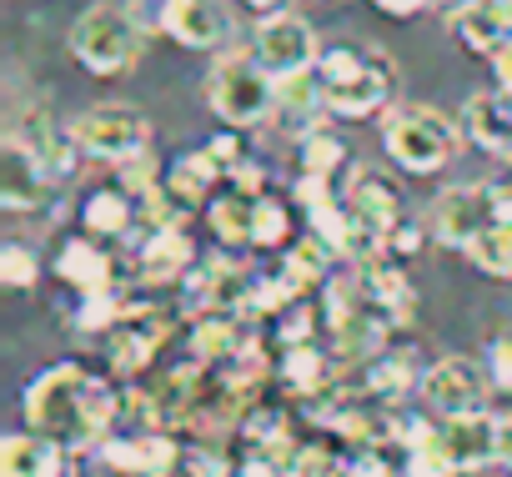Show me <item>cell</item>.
Returning <instances> with one entry per match:
<instances>
[{"instance_id": "cell-3", "label": "cell", "mask_w": 512, "mask_h": 477, "mask_svg": "<svg viewBox=\"0 0 512 477\" xmlns=\"http://www.w3.org/2000/svg\"><path fill=\"white\" fill-rule=\"evenodd\" d=\"M206 101L231 131H251L277 116V76L262 66L256 51H221L206 76Z\"/></svg>"}, {"instance_id": "cell-37", "label": "cell", "mask_w": 512, "mask_h": 477, "mask_svg": "<svg viewBox=\"0 0 512 477\" xmlns=\"http://www.w3.org/2000/svg\"><path fill=\"white\" fill-rule=\"evenodd\" d=\"M492 76H497V91H502V96H512V46L492 56Z\"/></svg>"}, {"instance_id": "cell-5", "label": "cell", "mask_w": 512, "mask_h": 477, "mask_svg": "<svg viewBox=\"0 0 512 477\" xmlns=\"http://www.w3.org/2000/svg\"><path fill=\"white\" fill-rule=\"evenodd\" d=\"M382 146H387V156L402 171L432 176V171H442L457 156L462 126L452 116L432 111V106H392L387 121H382Z\"/></svg>"}, {"instance_id": "cell-34", "label": "cell", "mask_w": 512, "mask_h": 477, "mask_svg": "<svg viewBox=\"0 0 512 477\" xmlns=\"http://www.w3.org/2000/svg\"><path fill=\"white\" fill-rule=\"evenodd\" d=\"M131 21L146 31V36H166L171 31V16H176V0H126Z\"/></svg>"}, {"instance_id": "cell-10", "label": "cell", "mask_w": 512, "mask_h": 477, "mask_svg": "<svg viewBox=\"0 0 512 477\" xmlns=\"http://www.w3.org/2000/svg\"><path fill=\"white\" fill-rule=\"evenodd\" d=\"M492 221H497L492 186H447L432 201V236L442 247H452V252H467Z\"/></svg>"}, {"instance_id": "cell-25", "label": "cell", "mask_w": 512, "mask_h": 477, "mask_svg": "<svg viewBox=\"0 0 512 477\" xmlns=\"http://www.w3.org/2000/svg\"><path fill=\"white\" fill-rule=\"evenodd\" d=\"M216 181H221V166L206 156V146H201V151H186V156L166 171V191H171L181 206H201Z\"/></svg>"}, {"instance_id": "cell-38", "label": "cell", "mask_w": 512, "mask_h": 477, "mask_svg": "<svg viewBox=\"0 0 512 477\" xmlns=\"http://www.w3.org/2000/svg\"><path fill=\"white\" fill-rule=\"evenodd\" d=\"M241 477H292L282 462H267V457H251V462H241Z\"/></svg>"}, {"instance_id": "cell-36", "label": "cell", "mask_w": 512, "mask_h": 477, "mask_svg": "<svg viewBox=\"0 0 512 477\" xmlns=\"http://www.w3.org/2000/svg\"><path fill=\"white\" fill-rule=\"evenodd\" d=\"M487 372H492L497 387L512 392V337H497V342H492V352H487Z\"/></svg>"}, {"instance_id": "cell-41", "label": "cell", "mask_w": 512, "mask_h": 477, "mask_svg": "<svg viewBox=\"0 0 512 477\" xmlns=\"http://www.w3.org/2000/svg\"><path fill=\"white\" fill-rule=\"evenodd\" d=\"M502 467H512V417H502Z\"/></svg>"}, {"instance_id": "cell-6", "label": "cell", "mask_w": 512, "mask_h": 477, "mask_svg": "<svg viewBox=\"0 0 512 477\" xmlns=\"http://www.w3.org/2000/svg\"><path fill=\"white\" fill-rule=\"evenodd\" d=\"M71 136H76V146L86 151V156H96V161H131V156H141V151H151V121L136 111V106H126V101H101V106H91L76 126H71Z\"/></svg>"}, {"instance_id": "cell-15", "label": "cell", "mask_w": 512, "mask_h": 477, "mask_svg": "<svg viewBox=\"0 0 512 477\" xmlns=\"http://www.w3.org/2000/svg\"><path fill=\"white\" fill-rule=\"evenodd\" d=\"M106 337H111V367H116L121 377H131V372H141V367L156 357V347L166 342V317H156L151 307H126V317H121Z\"/></svg>"}, {"instance_id": "cell-28", "label": "cell", "mask_w": 512, "mask_h": 477, "mask_svg": "<svg viewBox=\"0 0 512 477\" xmlns=\"http://www.w3.org/2000/svg\"><path fill=\"white\" fill-rule=\"evenodd\" d=\"M467 257H472V267L482 272V277H497V282H507L512 277V226H502V221H492L477 242L467 247Z\"/></svg>"}, {"instance_id": "cell-18", "label": "cell", "mask_w": 512, "mask_h": 477, "mask_svg": "<svg viewBox=\"0 0 512 477\" xmlns=\"http://www.w3.org/2000/svg\"><path fill=\"white\" fill-rule=\"evenodd\" d=\"M66 447L41 432H6L0 437V477H66Z\"/></svg>"}, {"instance_id": "cell-17", "label": "cell", "mask_w": 512, "mask_h": 477, "mask_svg": "<svg viewBox=\"0 0 512 477\" xmlns=\"http://www.w3.org/2000/svg\"><path fill=\"white\" fill-rule=\"evenodd\" d=\"M452 36L472 51V56H497L512 46V0H472L452 16Z\"/></svg>"}, {"instance_id": "cell-24", "label": "cell", "mask_w": 512, "mask_h": 477, "mask_svg": "<svg viewBox=\"0 0 512 477\" xmlns=\"http://www.w3.org/2000/svg\"><path fill=\"white\" fill-rule=\"evenodd\" d=\"M412 387H422V372L412 367V357L407 352H382V357H372L367 367H362V392H372L377 402H397V397H407Z\"/></svg>"}, {"instance_id": "cell-22", "label": "cell", "mask_w": 512, "mask_h": 477, "mask_svg": "<svg viewBox=\"0 0 512 477\" xmlns=\"http://www.w3.org/2000/svg\"><path fill=\"white\" fill-rule=\"evenodd\" d=\"M251 211H256V196L231 186V191L206 201V226L221 247H251Z\"/></svg>"}, {"instance_id": "cell-40", "label": "cell", "mask_w": 512, "mask_h": 477, "mask_svg": "<svg viewBox=\"0 0 512 477\" xmlns=\"http://www.w3.org/2000/svg\"><path fill=\"white\" fill-rule=\"evenodd\" d=\"M256 16H272V11H287V0H246Z\"/></svg>"}, {"instance_id": "cell-21", "label": "cell", "mask_w": 512, "mask_h": 477, "mask_svg": "<svg viewBox=\"0 0 512 477\" xmlns=\"http://www.w3.org/2000/svg\"><path fill=\"white\" fill-rule=\"evenodd\" d=\"M141 216V201L126 191V186H106V191H91L86 206H81V221L91 236H126L131 221Z\"/></svg>"}, {"instance_id": "cell-2", "label": "cell", "mask_w": 512, "mask_h": 477, "mask_svg": "<svg viewBox=\"0 0 512 477\" xmlns=\"http://www.w3.org/2000/svg\"><path fill=\"white\" fill-rule=\"evenodd\" d=\"M317 76H322V101H327V116H342V121H367L377 111H392V96H397V66L377 51V46H327L322 61H317Z\"/></svg>"}, {"instance_id": "cell-31", "label": "cell", "mask_w": 512, "mask_h": 477, "mask_svg": "<svg viewBox=\"0 0 512 477\" xmlns=\"http://www.w3.org/2000/svg\"><path fill=\"white\" fill-rule=\"evenodd\" d=\"M121 317H126V302L116 297V287L111 292H86L81 307H76V327L81 332H111Z\"/></svg>"}, {"instance_id": "cell-8", "label": "cell", "mask_w": 512, "mask_h": 477, "mask_svg": "<svg viewBox=\"0 0 512 477\" xmlns=\"http://www.w3.org/2000/svg\"><path fill=\"white\" fill-rule=\"evenodd\" d=\"M487 387H492V372L472 357H442L422 372V402L427 412L437 417H462V412H482L487 402Z\"/></svg>"}, {"instance_id": "cell-1", "label": "cell", "mask_w": 512, "mask_h": 477, "mask_svg": "<svg viewBox=\"0 0 512 477\" xmlns=\"http://www.w3.org/2000/svg\"><path fill=\"white\" fill-rule=\"evenodd\" d=\"M21 412H26L31 432L61 442L66 452H86V447H101L106 437H116L121 397L101 377H91L86 367L56 362L26 387Z\"/></svg>"}, {"instance_id": "cell-23", "label": "cell", "mask_w": 512, "mask_h": 477, "mask_svg": "<svg viewBox=\"0 0 512 477\" xmlns=\"http://www.w3.org/2000/svg\"><path fill=\"white\" fill-rule=\"evenodd\" d=\"M332 362L337 357H322L317 342H302V347H282L277 372H282V387H292L297 397H322V387L332 377Z\"/></svg>"}, {"instance_id": "cell-13", "label": "cell", "mask_w": 512, "mask_h": 477, "mask_svg": "<svg viewBox=\"0 0 512 477\" xmlns=\"http://www.w3.org/2000/svg\"><path fill=\"white\" fill-rule=\"evenodd\" d=\"M46 186H51V176H46L41 156L31 146H21L16 136H6V146H0V206L16 211V216L41 211Z\"/></svg>"}, {"instance_id": "cell-20", "label": "cell", "mask_w": 512, "mask_h": 477, "mask_svg": "<svg viewBox=\"0 0 512 477\" xmlns=\"http://www.w3.org/2000/svg\"><path fill=\"white\" fill-rule=\"evenodd\" d=\"M56 277L66 287H76L81 297L86 292H111L116 287V262L91 242V236H76V242H66L61 257H56Z\"/></svg>"}, {"instance_id": "cell-39", "label": "cell", "mask_w": 512, "mask_h": 477, "mask_svg": "<svg viewBox=\"0 0 512 477\" xmlns=\"http://www.w3.org/2000/svg\"><path fill=\"white\" fill-rule=\"evenodd\" d=\"M372 6H382L387 16H417V11L437 6V0H372Z\"/></svg>"}, {"instance_id": "cell-26", "label": "cell", "mask_w": 512, "mask_h": 477, "mask_svg": "<svg viewBox=\"0 0 512 477\" xmlns=\"http://www.w3.org/2000/svg\"><path fill=\"white\" fill-rule=\"evenodd\" d=\"M322 111H327V101H322V76H317V66L302 71V76H282V81H277V116H292V121H302V126L312 131Z\"/></svg>"}, {"instance_id": "cell-11", "label": "cell", "mask_w": 512, "mask_h": 477, "mask_svg": "<svg viewBox=\"0 0 512 477\" xmlns=\"http://www.w3.org/2000/svg\"><path fill=\"white\" fill-rule=\"evenodd\" d=\"M342 201H347V211H352L357 221H367L372 231L387 236V247H392V231L407 221V216H402V191H397L382 171H372V166H352V176H347V186H342Z\"/></svg>"}, {"instance_id": "cell-7", "label": "cell", "mask_w": 512, "mask_h": 477, "mask_svg": "<svg viewBox=\"0 0 512 477\" xmlns=\"http://www.w3.org/2000/svg\"><path fill=\"white\" fill-rule=\"evenodd\" d=\"M251 51L262 56V66H267L277 81H282V76H302V71H312V66L322 61L317 31H312L302 16H292V11H272V16L256 21Z\"/></svg>"}, {"instance_id": "cell-35", "label": "cell", "mask_w": 512, "mask_h": 477, "mask_svg": "<svg viewBox=\"0 0 512 477\" xmlns=\"http://www.w3.org/2000/svg\"><path fill=\"white\" fill-rule=\"evenodd\" d=\"M402 467H407V462H392L387 447H362V452L347 462L352 477H402Z\"/></svg>"}, {"instance_id": "cell-4", "label": "cell", "mask_w": 512, "mask_h": 477, "mask_svg": "<svg viewBox=\"0 0 512 477\" xmlns=\"http://www.w3.org/2000/svg\"><path fill=\"white\" fill-rule=\"evenodd\" d=\"M146 31L131 21L126 0H96L71 26V56L91 76H126L141 61Z\"/></svg>"}, {"instance_id": "cell-19", "label": "cell", "mask_w": 512, "mask_h": 477, "mask_svg": "<svg viewBox=\"0 0 512 477\" xmlns=\"http://www.w3.org/2000/svg\"><path fill=\"white\" fill-rule=\"evenodd\" d=\"M141 277L146 282H176V277H191L196 272V247L181 226H166V231H146L141 242Z\"/></svg>"}, {"instance_id": "cell-32", "label": "cell", "mask_w": 512, "mask_h": 477, "mask_svg": "<svg viewBox=\"0 0 512 477\" xmlns=\"http://www.w3.org/2000/svg\"><path fill=\"white\" fill-rule=\"evenodd\" d=\"M0 282L16 287V292H31V287L41 282V257H36L31 247L11 242L6 252H0Z\"/></svg>"}, {"instance_id": "cell-12", "label": "cell", "mask_w": 512, "mask_h": 477, "mask_svg": "<svg viewBox=\"0 0 512 477\" xmlns=\"http://www.w3.org/2000/svg\"><path fill=\"white\" fill-rule=\"evenodd\" d=\"M166 36L181 41L186 51H231L236 16L226 0H176V16H171Z\"/></svg>"}, {"instance_id": "cell-30", "label": "cell", "mask_w": 512, "mask_h": 477, "mask_svg": "<svg viewBox=\"0 0 512 477\" xmlns=\"http://www.w3.org/2000/svg\"><path fill=\"white\" fill-rule=\"evenodd\" d=\"M292 231V211L287 201L277 196H256V211H251V247H282Z\"/></svg>"}, {"instance_id": "cell-29", "label": "cell", "mask_w": 512, "mask_h": 477, "mask_svg": "<svg viewBox=\"0 0 512 477\" xmlns=\"http://www.w3.org/2000/svg\"><path fill=\"white\" fill-rule=\"evenodd\" d=\"M342 166H347V146H342V136H332L327 126L302 131V176H322V181H332Z\"/></svg>"}, {"instance_id": "cell-16", "label": "cell", "mask_w": 512, "mask_h": 477, "mask_svg": "<svg viewBox=\"0 0 512 477\" xmlns=\"http://www.w3.org/2000/svg\"><path fill=\"white\" fill-rule=\"evenodd\" d=\"M457 126H462V136H467L472 146H482L487 156L512 161V96H502V91H487V96L477 91V96H467Z\"/></svg>"}, {"instance_id": "cell-14", "label": "cell", "mask_w": 512, "mask_h": 477, "mask_svg": "<svg viewBox=\"0 0 512 477\" xmlns=\"http://www.w3.org/2000/svg\"><path fill=\"white\" fill-rule=\"evenodd\" d=\"M101 457L126 472V477H171V467L181 462L176 442L166 432H121L101 442Z\"/></svg>"}, {"instance_id": "cell-33", "label": "cell", "mask_w": 512, "mask_h": 477, "mask_svg": "<svg viewBox=\"0 0 512 477\" xmlns=\"http://www.w3.org/2000/svg\"><path fill=\"white\" fill-rule=\"evenodd\" d=\"M292 477H347V462L327 447H297L292 462H287Z\"/></svg>"}, {"instance_id": "cell-27", "label": "cell", "mask_w": 512, "mask_h": 477, "mask_svg": "<svg viewBox=\"0 0 512 477\" xmlns=\"http://www.w3.org/2000/svg\"><path fill=\"white\" fill-rule=\"evenodd\" d=\"M332 262H337V252L322 242V236H307V242H297V247L287 252V262H282V277H287L297 292H307V287L327 282Z\"/></svg>"}, {"instance_id": "cell-9", "label": "cell", "mask_w": 512, "mask_h": 477, "mask_svg": "<svg viewBox=\"0 0 512 477\" xmlns=\"http://www.w3.org/2000/svg\"><path fill=\"white\" fill-rule=\"evenodd\" d=\"M437 452L452 462V472H482L502 462V417L462 412V417H437Z\"/></svg>"}]
</instances>
